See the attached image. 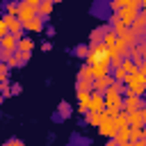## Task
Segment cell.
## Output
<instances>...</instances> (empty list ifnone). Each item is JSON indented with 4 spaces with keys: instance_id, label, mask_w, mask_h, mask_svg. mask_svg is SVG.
<instances>
[{
    "instance_id": "2",
    "label": "cell",
    "mask_w": 146,
    "mask_h": 146,
    "mask_svg": "<svg viewBox=\"0 0 146 146\" xmlns=\"http://www.w3.org/2000/svg\"><path fill=\"white\" fill-rule=\"evenodd\" d=\"M94 112H98V110H103V98L100 96H91V105H89Z\"/></svg>"
},
{
    "instance_id": "1",
    "label": "cell",
    "mask_w": 146,
    "mask_h": 146,
    "mask_svg": "<svg viewBox=\"0 0 146 146\" xmlns=\"http://www.w3.org/2000/svg\"><path fill=\"white\" fill-rule=\"evenodd\" d=\"M128 84H130L132 94H141V91H144V84H146V78H144L141 73H132V75L128 78Z\"/></svg>"
},
{
    "instance_id": "5",
    "label": "cell",
    "mask_w": 146,
    "mask_h": 146,
    "mask_svg": "<svg viewBox=\"0 0 146 146\" xmlns=\"http://www.w3.org/2000/svg\"><path fill=\"white\" fill-rule=\"evenodd\" d=\"M75 52H78V57H89V55H91V50H89L87 46H78Z\"/></svg>"
},
{
    "instance_id": "3",
    "label": "cell",
    "mask_w": 146,
    "mask_h": 146,
    "mask_svg": "<svg viewBox=\"0 0 146 146\" xmlns=\"http://www.w3.org/2000/svg\"><path fill=\"white\" fill-rule=\"evenodd\" d=\"M68 114H71V105H68L66 100H64V103H59V116H62V119H66Z\"/></svg>"
},
{
    "instance_id": "8",
    "label": "cell",
    "mask_w": 146,
    "mask_h": 146,
    "mask_svg": "<svg viewBox=\"0 0 146 146\" xmlns=\"http://www.w3.org/2000/svg\"><path fill=\"white\" fill-rule=\"evenodd\" d=\"M107 146H116V141H107Z\"/></svg>"
},
{
    "instance_id": "9",
    "label": "cell",
    "mask_w": 146,
    "mask_h": 146,
    "mask_svg": "<svg viewBox=\"0 0 146 146\" xmlns=\"http://www.w3.org/2000/svg\"><path fill=\"white\" fill-rule=\"evenodd\" d=\"M144 9H146V5H144Z\"/></svg>"
},
{
    "instance_id": "6",
    "label": "cell",
    "mask_w": 146,
    "mask_h": 146,
    "mask_svg": "<svg viewBox=\"0 0 146 146\" xmlns=\"http://www.w3.org/2000/svg\"><path fill=\"white\" fill-rule=\"evenodd\" d=\"M5 146H25V144H23L21 139H9V141H7Z\"/></svg>"
},
{
    "instance_id": "7",
    "label": "cell",
    "mask_w": 146,
    "mask_h": 146,
    "mask_svg": "<svg viewBox=\"0 0 146 146\" xmlns=\"http://www.w3.org/2000/svg\"><path fill=\"white\" fill-rule=\"evenodd\" d=\"M112 43H114V34L107 32V36H105V46H112Z\"/></svg>"
},
{
    "instance_id": "4",
    "label": "cell",
    "mask_w": 146,
    "mask_h": 146,
    "mask_svg": "<svg viewBox=\"0 0 146 146\" xmlns=\"http://www.w3.org/2000/svg\"><path fill=\"white\" fill-rule=\"evenodd\" d=\"M107 84H112V78H107V75H105V78H100V80L96 82V89H105Z\"/></svg>"
}]
</instances>
